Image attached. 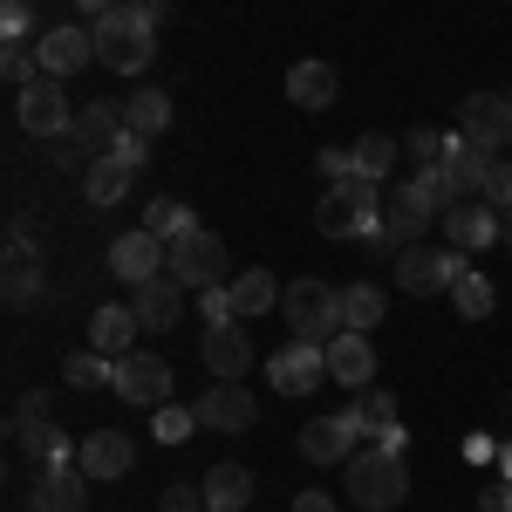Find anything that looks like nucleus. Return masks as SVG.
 Instances as JSON below:
<instances>
[{
    "label": "nucleus",
    "mask_w": 512,
    "mask_h": 512,
    "mask_svg": "<svg viewBox=\"0 0 512 512\" xmlns=\"http://www.w3.org/2000/svg\"><path fill=\"white\" fill-rule=\"evenodd\" d=\"M158 14L164 0H123L117 14H103L96 21V62L117 76H144L158 55Z\"/></svg>",
    "instance_id": "1"
},
{
    "label": "nucleus",
    "mask_w": 512,
    "mask_h": 512,
    "mask_svg": "<svg viewBox=\"0 0 512 512\" xmlns=\"http://www.w3.org/2000/svg\"><path fill=\"white\" fill-rule=\"evenodd\" d=\"M315 233L321 239H376L383 233V185L376 178H342V185H328L315 205Z\"/></svg>",
    "instance_id": "2"
},
{
    "label": "nucleus",
    "mask_w": 512,
    "mask_h": 512,
    "mask_svg": "<svg viewBox=\"0 0 512 512\" xmlns=\"http://www.w3.org/2000/svg\"><path fill=\"white\" fill-rule=\"evenodd\" d=\"M349 499L362 512H390L410 499V465H403L396 444H369V451L349 458Z\"/></svg>",
    "instance_id": "3"
},
{
    "label": "nucleus",
    "mask_w": 512,
    "mask_h": 512,
    "mask_svg": "<svg viewBox=\"0 0 512 512\" xmlns=\"http://www.w3.org/2000/svg\"><path fill=\"white\" fill-rule=\"evenodd\" d=\"M280 315L294 328V342H321V349L349 328V321H342V287H328V280H287Z\"/></svg>",
    "instance_id": "4"
},
{
    "label": "nucleus",
    "mask_w": 512,
    "mask_h": 512,
    "mask_svg": "<svg viewBox=\"0 0 512 512\" xmlns=\"http://www.w3.org/2000/svg\"><path fill=\"white\" fill-rule=\"evenodd\" d=\"M164 274L178 280V287H219L226 280V239L192 226V233H178L164 246Z\"/></svg>",
    "instance_id": "5"
},
{
    "label": "nucleus",
    "mask_w": 512,
    "mask_h": 512,
    "mask_svg": "<svg viewBox=\"0 0 512 512\" xmlns=\"http://www.w3.org/2000/svg\"><path fill=\"white\" fill-rule=\"evenodd\" d=\"M458 274H465V253H458V246H424V239H417V246L396 253V287L417 294V301H424V294H451Z\"/></svg>",
    "instance_id": "6"
},
{
    "label": "nucleus",
    "mask_w": 512,
    "mask_h": 512,
    "mask_svg": "<svg viewBox=\"0 0 512 512\" xmlns=\"http://www.w3.org/2000/svg\"><path fill=\"white\" fill-rule=\"evenodd\" d=\"M14 117H21V130L28 137H62V130H76L82 110H69V96H62V82L55 76H35L28 89H14Z\"/></svg>",
    "instance_id": "7"
},
{
    "label": "nucleus",
    "mask_w": 512,
    "mask_h": 512,
    "mask_svg": "<svg viewBox=\"0 0 512 512\" xmlns=\"http://www.w3.org/2000/svg\"><path fill=\"white\" fill-rule=\"evenodd\" d=\"M458 137L478 144V151H492V158H506L512 151V96H492V89H478L458 103Z\"/></svg>",
    "instance_id": "8"
},
{
    "label": "nucleus",
    "mask_w": 512,
    "mask_h": 512,
    "mask_svg": "<svg viewBox=\"0 0 512 512\" xmlns=\"http://www.w3.org/2000/svg\"><path fill=\"white\" fill-rule=\"evenodd\" d=\"M14 444L41 458V465H76L82 444H69L62 424H48V396H21V417H14Z\"/></svg>",
    "instance_id": "9"
},
{
    "label": "nucleus",
    "mask_w": 512,
    "mask_h": 512,
    "mask_svg": "<svg viewBox=\"0 0 512 512\" xmlns=\"http://www.w3.org/2000/svg\"><path fill=\"white\" fill-rule=\"evenodd\" d=\"M110 390L123 403H137V410H158V403H171V362L151 349H130V355H117V383Z\"/></svg>",
    "instance_id": "10"
},
{
    "label": "nucleus",
    "mask_w": 512,
    "mask_h": 512,
    "mask_svg": "<svg viewBox=\"0 0 512 512\" xmlns=\"http://www.w3.org/2000/svg\"><path fill=\"white\" fill-rule=\"evenodd\" d=\"M362 451V410H335V417H315L301 431V458L308 465H349Z\"/></svg>",
    "instance_id": "11"
},
{
    "label": "nucleus",
    "mask_w": 512,
    "mask_h": 512,
    "mask_svg": "<svg viewBox=\"0 0 512 512\" xmlns=\"http://www.w3.org/2000/svg\"><path fill=\"white\" fill-rule=\"evenodd\" d=\"M437 212L417 198V185H396V192H383V233L369 239V246H383V253H403V246H417L424 239V226H431Z\"/></svg>",
    "instance_id": "12"
},
{
    "label": "nucleus",
    "mask_w": 512,
    "mask_h": 512,
    "mask_svg": "<svg viewBox=\"0 0 512 512\" xmlns=\"http://www.w3.org/2000/svg\"><path fill=\"white\" fill-rule=\"evenodd\" d=\"M35 55H41V76L69 82V76H82V69L96 62V28H76V21H62V28H48V35L35 41Z\"/></svg>",
    "instance_id": "13"
},
{
    "label": "nucleus",
    "mask_w": 512,
    "mask_h": 512,
    "mask_svg": "<svg viewBox=\"0 0 512 512\" xmlns=\"http://www.w3.org/2000/svg\"><path fill=\"white\" fill-rule=\"evenodd\" d=\"M499 233H506V212L485 205V198H465V205L444 212V246H458V253H485Z\"/></svg>",
    "instance_id": "14"
},
{
    "label": "nucleus",
    "mask_w": 512,
    "mask_h": 512,
    "mask_svg": "<svg viewBox=\"0 0 512 512\" xmlns=\"http://www.w3.org/2000/svg\"><path fill=\"white\" fill-rule=\"evenodd\" d=\"M328 376V349L321 342H287V349L267 362V383H274L280 396H308Z\"/></svg>",
    "instance_id": "15"
},
{
    "label": "nucleus",
    "mask_w": 512,
    "mask_h": 512,
    "mask_svg": "<svg viewBox=\"0 0 512 512\" xmlns=\"http://www.w3.org/2000/svg\"><path fill=\"white\" fill-rule=\"evenodd\" d=\"M76 465L96 478V485H117V478H130V465H137V444L123 431H89L82 451H76Z\"/></svg>",
    "instance_id": "16"
},
{
    "label": "nucleus",
    "mask_w": 512,
    "mask_h": 512,
    "mask_svg": "<svg viewBox=\"0 0 512 512\" xmlns=\"http://www.w3.org/2000/svg\"><path fill=\"white\" fill-rule=\"evenodd\" d=\"M110 274L117 280H130V287H144V280H158L164 274V239L158 233H123L117 246H110Z\"/></svg>",
    "instance_id": "17"
},
{
    "label": "nucleus",
    "mask_w": 512,
    "mask_h": 512,
    "mask_svg": "<svg viewBox=\"0 0 512 512\" xmlns=\"http://www.w3.org/2000/svg\"><path fill=\"white\" fill-rule=\"evenodd\" d=\"M198 355H205V369H212L219 383H239V376L253 369V342H246V328H239V321H226V328H205Z\"/></svg>",
    "instance_id": "18"
},
{
    "label": "nucleus",
    "mask_w": 512,
    "mask_h": 512,
    "mask_svg": "<svg viewBox=\"0 0 512 512\" xmlns=\"http://www.w3.org/2000/svg\"><path fill=\"white\" fill-rule=\"evenodd\" d=\"M130 308H137V321H144L151 335H164V328L185 321V287L171 274H158V280H144V287H130Z\"/></svg>",
    "instance_id": "19"
},
{
    "label": "nucleus",
    "mask_w": 512,
    "mask_h": 512,
    "mask_svg": "<svg viewBox=\"0 0 512 512\" xmlns=\"http://www.w3.org/2000/svg\"><path fill=\"white\" fill-rule=\"evenodd\" d=\"M82 499H89V472L82 465H41L35 492H28L35 512H82Z\"/></svg>",
    "instance_id": "20"
},
{
    "label": "nucleus",
    "mask_w": 512,
    "mask_h": 512,
    "mask_svg": "<svg viewBox=\"0 0 512 512\" xmlns=\"http://www.w3.org/2000/svg\"><path fill=\"white\" fill-rule=\"evenodd\" d=\"M328 376H335V383H349L355 396L369 390V376H376V349H369V335L342 328V335L328 342Z\"/></svg>",
    "instance_id": "21"
},
{
    "label": "nucleus",
    "mask_w": 512,
    "mask_h": 512,
    "mask_svg": "<svg viewBox=\"0 0 512 512\" xmlns=\"http://www.w3.org/2000/svg\"><path fill=\"white\" fill-rule=\"evenodd\" d=\"M198 424L205 431H246L253 424V396L239 390V383H212V390L198 396Z\"/></svg>",
    "instance_id": "22"
},
{
    "label": "nucleus",
    "mask_w": 512,
    "mask_h": 512,
    "mask_svg": "<svg viewBox=\"0 0 512 512\" xmlns=\"http://www.w3.org/2000/svg\"><path fill=\"white\" fill-rule=\"evenodd\" d=\"M0 287H7V301H35L41 294V253L35 239H7V260H0Z\"/></svg>",
    "instance_id": "23"
},
{
    "label": "nucleus",
    "mask_w": 512,
    "mask_h": 512,
    "mask_svg": "<svg viewBox=\"0 0 512 512\" xmlns=\"http://www.w3.org/2000/svg\"><path fill=\"white\" fill-rule=\"evenodd\" d=\"M130 185H137V164H123V158H89V171H82V192H89L96 212L103 205H123Z\"/></svg>",
    "instance_id": "24"
},
{
    "label": "nucleus",
    "mask_w": 512,
    "mask_h": 512,
    "mask_svg": "<svg viewBox=\"0 0 512 512\" xmlns=\"http://www.w3.org/2000/svg\"><path fill=\"white\" fill-rule=\"evenodd\" d=\"M137 335H144L137 308H96V315H89V349H103V355H130Z\"/></svg>",
    "instance_id": "25"
},
{
    "label": "nucleus",
    "mask_w": 512,
    "mask_h": 512,
    "mask_svg": "<svg viewBox=\"0 0 512 512\" xmlns=\"http://www.w3.org/2000/svg\"><path fill=\"white\" fill-rule=\"evenodd\" d=\"M287 96H294L301 110H328V103L342 96V76H335L328 62H294V69H287Z\"/></svg>",
    "instance_id": "26"
},
{
    "label": "nucleus",
    "mask_w": 512,
    "mask_h": 512,
    "mask_svg": "<svg viewBox=\"0 0 512 512\" xmlns=\"http://www.w3.org/2000/svg\"><path fill=\"white\" fill-rule=\"evenodd\" d=\"M198 485H205V512H246V499H253V472L246 465H212Z\"/></svg>",
    "instance_id": "27"
},
{
    "label": "nucleus",
    "mask_w": 512,
    "mask_h": 512,
    "mask_svg": "<svg viewBox=\"0 0 512 512\" xmlns=\"http://www.w3.org/2000/svg\"><path fill=\"white\" fill-rule=\"evenodd\" d=\"M226 287H233V315H239V321H246V315H274L280 294H287V287H280L267 267H246V274L226 280Z\"/></svg>",
    "instance_id": "28"
},
{
    "label": "nucleus",
    "mask_w": 512,
    "mask_h": 512,
    "mask_svg": "<svg viewBox=\"0 0 512 512\" xmlns=\"http://www.w3.org/2000/svg\"><path fill=\"white\" fill-rule=\"evenodd\" d=\"M76 137L89 144V158H110L117 137H123V103H89L76 117Z\"/></svg>",
    "instance_id": "29"
},
{
    "label": "nucleus",
    "mask_w": 512,
    "mask_h": 512,
    "mask_svg": "<svg viewBox=\"0 0 512 512\" xmlns=\"http://www.w3.org/2000/svg\"><path fill=\"white\" fill-rule=\"evenodd\" d=\"M123 130H137V137H164V130H171V96H164V89H137V96H123Z\"/></svg>",
    "instance_id": "30"
},
{
    "label": "nucleus",
    "mask_w": 512,
    "mask_h": 512,
    "mask_svg": "<svg viewBox=\"0 0 512 512\" xmlns=\"http://www.w3.org/2000/svg\"><path fill=\"white\" fill-rule=\"evenodd\" d=\"M410 185H417V198H424V205H431L437 219H444V212H451V205H465V178H458V171H451V164H424V171H417V178H410Z\"/></svg>",
    "instance_id": "31"
},
{
    "label": "nucleus",
    "mask_w": 512,
    "mask_h": 512,
    "mask_svg": "<svg viewBox=\"0 0 512 512\" xmlns=\"http://www.w3.org/2000/svg\"><path fill=\"white\" fill-rule=\"evenodd\" d=\"M355 410H362V437H369V444H396V451H403V424H396V396L390 390H362Z\"/></svg>",
    "instance_id": "32"
},
{
    "label": "nucleus",
    "mask_w": 512,
    "mask_h": 512,
    "mask_svg": "<svg viewBox=\"0 0 512 512\" xmlns=\"http://www.w3.org/2000/svg\"><path fill=\"white\" fill-rule=\"evenodd\" d=\"M396 158H403V144H396V137H383V130L355 137V171H362V178H376V185H383V178L396 171Z\"/></svg>",
    "instance_id": "33"
},
{
    "label": "nucleus",
    "mask_w": 512,
    "mask_h": 512,
    "mask_svg": "<svg viewBox=\"0 0 512 512\" xmlns=\"http://www.w3.org/2000/svg\"><path fill=\"white\" fill-rule=\"evenodd\" d=\"M383 308H390L383 287H369V280H362V287H342V321H349L355 335H369V328L383 321Z\"/></svg>",
    "instance_id": "34"
},
{
    "label": "nucleus",
    "mask_w": 512,
    "mask_h": 512,
    "mask_svg": "<svg viewBox=\"0 0 512 512\" xmlns=\"http://www.w3.org/2000/svg\"><path fill=\"white\" fill-rule=\"evenodd\" d=\"M472 198L512 212V158H492V151H485V164H478V178H472Z\"/></svg>",
    "instance_id": "35"
},
{
    "label": "nucleus",
    "mask_w": 512,
    "mask_h": 512,
    "mask_svg": "<svg viewBox=\"0 0 512 512\" xmlns=\"http://www.w3.org/2000/svg\"><path fill=\"white\" fill-rule=\"evenodd\" d=\"M62 376H69V390H96V383H117V355L103 349H82L62 362Z\"/></svg>",
    "instance_id": "36"
},
{
    "label": "nucleus",
    "mask_w": 512,
    "mask_h": 512,
    "mask_svg": "<svg viewBox=\"0 0 512 512\" xmlns=\"http://www.w3.org/2000/svg\"><path fill=\"white\" fill-rule=\"evenodd\" d=\"M192 226H198L192 205H178V198H151V205H144V233H158L164 246H171L178 233H192Z\"/></svg>",
    "instance_id": "37"
},
{
    "label": "nucleus",
    "mask_w": 512,
    "mask_h": 512,
    "mask_svg": "<svg viewBox=\"0 0 512 512\" xmlns=\"http://www.w3.org/2000/svg\"><path fill=\"white\" fill-rule=\"evenodd\" d=\"M451 301H458V315H465V321H485L499 294H492V280H485V274H472V267H465V274L451 280Z\"/></svg>",
    "instance_id": "38"
},
{
    "label": "nucleus",
    "mask_w": 512,
    "mask_h": 512,
    "mask_svg": "<svg viewBox=\"0 0 512 512\" xmlns=\"http://www.w3.org/2000/svg\"><path fill=\"white\" fill-rule=\"evenodd\" d=\"M192 431H198V403H158L151 410V437L158 444H185Z\"/></svg>",
    "instance_id": "39"
},
{
    "label": "nucleus",
    "mask_w": 512,
    "mask_h": 512,
    "mask_svg": "<svg viewBox=\"0 0 512 512\" xmlns=\"http://www.w3.org/2000/svg\"><path fill=\"white\" fill-rule=\"evenodd\" d=\"M0 76L14 82V89H28V82L41 76V55H35V41H7V48H0Z\"/></svg>",
    "instance_id": "40"
},
{
    "label": "nucleus",
    "mask_w": 512,
    "mask_h": 512,
    "mask_svg": "<svg viewBox=\"0 0 512 512\" xmlns=\"http://www.w3.org/2000/svg\"><path fill=\"white\" fill-rule=\"evenodd\" d=\"M444 151H451V130H410L403 137V158H417V171L424 164H444Z\"/></svg>",
    "instance_id": "41"
},
{
    "label": "nucleus",
    "mask_w": 512,
    "mask_h": 512,
    "mask_svg": "<svg viewBox=\"0 0 512 512\" xmlns=\"http://www.w3.org/2000/svg\"><path fill=\"white\" fill-rule=\"evenodd\" d=\"M198 315H205V328H226V321H239L233 315V287L219 280V287H198Z\"/></svg>",
    "instance_id": "42"
},
{
    "label": "nucleus",
    "mask_w": 512,
    "mask_h": 512,
    "mask_svg": "<svg viewBox=\"0 0 512 512\" xmlns=\"http://www.w3.org/2000/svg\"><path fill=\"white\" fill-rule=\"evenodd\" d=\"M28 28H35V0H0V35L28 41Z\"/></svg>",
    "instance_id": "43"
},
{
    "label": "nucleus",
    "mask_w": 512,
    "mask_h": 512,
    "mask_svg": "<svg viewBox=\"0 0 512 512\" xmlns=\"http://www.w3.org/2000/svg\"><path fill=\"white\" fill-rule=\"evenodd\" d=\"M321 178H328V185L355 178V144H328V151H321Z\"/></svg>",
    "instance_id": "44"
},
{
    "label": "nucleus",
    "mask_w": 512,
    "mask_h": 512,
    "mask_svg": "<svg viewBox=\"0 0 512 512\" xmlns=\"http://www.w3.org/2000/svg\"><path fill=\"white\" fill-rule=\"evenodd\" d=\"M110 158H123V164H137V171H144V164H151V137H137V130H123V137H117V151H110Z\"/></svg>",
    "instance_id": "45"
},
{
    "label": "nucleus",
    "mask_w": 512,
    "mask_h": 512,
    "mask_svg": "<svg viewBox=\"0 0 512 512\" xmlns=\"http://www.w3.org/2000/svg\"><path fill=\"white\" fill-rule=\"evenodd\" d=\"M164 512H205V485H171L164 492Z\"/></svg>",
    "instance_id": "46"
},
{
    "label": "nucleus",
    "mask_w": 512,
    "mask_h": 512,
    "mask_svg": "<svg viewBox=\"0 0 512 512\" xmlns=\"http://www.w3.org/2000/svg\"><path fill=\"white\" fill-rule=\"evenodd\" d=\"M478 512H512V478H492V485L478 492Z\"/></svg>",
    "instance_id": "47"
},
{
    "label": "nucleus",
    "mask_w": 512,
    "mask_h": 512,
    "mask_svg": "<svg viewBox=\"0 0 512 512\" xmlns=\"http://www.w3.org/2000/svg\"><path fill=\"white\" fill-rule=\"evenodd\" d=\"M465 458H472V465H492L499 451H492V437H465Z\"/></svg>",
    "instance_id": "48"
},
{
    "label": "nucleus",
    "mask_w": 512,
    "mask_h": 512,
    "mask_svg": "<svg viewBox=\"0 0 512 512\" xmlns=\"http://www.w3.org/2000/svg\"><path fill=\"white\" fill-rule=\"evenodd\" d=\"M294 512H335V499H328V492H301V499H294Z\"/></svg>",
    "instance_id": "49"
},
{
    "label": "nucleus",
    "mask_w": 512,
    "mask_h": 512,
    "mask_svg": "<svg viewBox=\"0 0 512 512\" xmlns=\"http://www.w3.org/2000/svg\"><path fill=\"white\" fill-rule=\"evenodd\" d=\"M76 7H82V14H89V28H96V21H103V14H117L123 0H76Z\"/></svg>",
    "instance_id": "50"
},
{
    "label": "nucleus",
    "mask_w": 512,
    "mask_h": 512,
    "mask_svg": "<svg viewBox=\"0 0 512 512\" xmlns=\"http://www.w3.org/2000/svg\"><path fill=\"white\" fill-rule=\"evenodd\" d=\"M499 478H512V444H499Z\"/></svg>",
    "instance_id": "51"
},
{
    "label": "nucleus",
    "mask_w": 512,
    "mask_h": 512,
    "mask_svg": "<svg viewBox=\"0 0 512 512\" xmlns=\"http://www.w3.org/2000/svg\"><path fill=\"white\" fill-rule=\"evenodd\" d=\"M506 239H512V212H506Z\"/></svg>",
    "instance_id": "52"
},
{
    "label": "nucleus",
    "mask_w": 512,
    "mask_h": 512,
    "mask_svg": "<svg viewBox=\"0 0 512 512\" xmlns=\"http://www.w3.org/2000/svg\"><path fill=\"white\" fill-rule=\"evenodd\" d=\"M506 96H512V89H506Z\"/></svg>",
    "instance_id": "53"
}]
</instances>
